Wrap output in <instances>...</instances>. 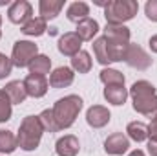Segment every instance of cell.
<instances>
[{"instance_id": "83f0119b", "label": "cell", "mask_w": 157, "mask_h": 156, "mask_svg": "<svg viewBox=\"0 0 157 156\" xmlns=\"http://www.w3.org/2000/svg\"><path fill=\"white\" fill-rule=\"evenodd\" d=\"M11 114H13V103L9 101L7 94L0 88V123H6L11 119Z\"/></svg>"}, {"instance_id": "5bb4252c", "label": "cell", "mask_w": 157, "mask_h": 156, "mask_svg": "<svg viewBox=\"0 0 157 156\" xmlns=\"http://www.w3.org/2000/svg\"><path fill=\"white\" fill-rule=\"evenodd\" d=\"M133 110L154 119L157 116V94L141 97V99H133Z\"/></svg>"}, {"instance_id": "cb8c5ba5", "label": "cell", "mask_w": 157, "mask_h": 156, "mask_svg": "<svg viewBox=\"0 0 157 156\" xmlns=\"http://www.w3.org/2000/svg\"><path fill=\"white\" fill-rule=\"evenodd\" d=\"M91 55L84 50H80L77 55L71 57V70H75L78 74H88L91 70Z\"/></svg>"}, {"instance_id": "6da1fadb", "label": "cell", "mask_w": 157, "mask_h": 156, "mask_svg": "<svg viewBox=\"0 0 157 156\" xmlns=\"http://www.w3.org/2000/svg\"><path fill=\"white\" fill-rule=\"evenodd\" d=\"M80 110H82V97L77 94H70V96H64L59 101H55L51 112H53V117L57 121L59 130L70 129L78 117Z\"/></svg>"}, {"instance_id": "f1b7e54d", "label": "cell", "mask_w": 157, "mask_h": 156, "mask_svg": "<svg viewBox=\"0 0 157 156\" xmlns=\"http://www.w3.org/2000/svg\"><path fill=\"white\" fill-rule=\"evenodd\" d=\"M39 119H40V123H42V127H44V130H48V132H59V127H57V121H55V117H53L51 109L42 110Z\"/></svg>"}, {"instance_id": "1f68e13d", "label": "cell", "mask_w": 157, "mask_h": 156, "mask_svg": "<svg viewBox=\"0 0 157 156\" xmlns=\"http://www.w3.org/2000/svg\"><path fill=\"white\" fill-rule=\"evenodd\" d=\"M148 140H155L157 142V116L148 125Z\"/></svg>"}, {"instance_id": "30bf717a", "label": "cell", "mask_w": 157, "mask_h": 156, "mask_svg": "<svg viewBox=\"0 0 157 156\" xmlns=\"http://www.w3.org/2000/svg\"><path fill=\"white\" fill-rule=\"evenodd\" d=\"M59 51L66 57H73L80 51V46H82V40L78 39V35L75 31H68L64 35H60L59 39Z\"/></svg>"}, {"instance_id": "836d02e7", "label": "cell", "mask_w": 157, "mask_h": 156, "mask_svg": "<svg viewBox=\"0 0 157 156\" xmlns=\"http://www.w3.org/2000/svg\"><path fill=\"white\" fill-rule=\"evenodd\" d=\"M148 44H150V50H152L154 53H157V35H152L150 40H148Z\"/></svg>"}, {"instance_id": "d4e9b609", "label": "cell", "mask_w": 157, "mask_h": 156, "mask_svg": "<svg viewBox=\"0 0 157 156\" xmlns=\"http://www.w3.org/2000/svg\"><path fill=\"white\" fill-rule=\"evenodd\" d=\"M93 53H95V59L99 64L102 66H108L112 63L110 59V51H108V42L104 37H99V39L93 40Z\"/></svg>"}, {"instance_id": "e575fe53", "label": "cell", "mask_w": 157, "mask_h": 156, "mask_svg": "<svg viewBox=\"0 0 157 156\" xmlns=\"http://www.w3.org/2000/svg\"><path fill=\"white\" fill-rule=\"evenodd\" d=\"M128 156H146V154H144L141 149H135V151H132V153H130Z\"/></svg>"}, {"instance_id": "484cf974", "label": "cell", "mask_w": 157, "mask_h": 156, "mask_svg": "<svg viewBox=\"0 0 157 156\" xmlns=\"http://www.w3.org/2000/svg\"><path fill=\"white\" fill-rule=\"evenodd\" d=\"M17 147H18L17 136L11 130L0 129V154H11L17 151Z\"/></svg>"}, {"instance_id": "ac0fdd59", "label": "cell", "mask_w": 157, "mask_h": 156, "mask_svg": "<svg viewBox=\"0 0 157 156\" xmlns=\"http://www.w3.org/2000/svg\"><path fill=\"white\" fill-rule=\"evenodd\" d=\"M62 7H64V2L62 0H40L39 2V13L44 20L57 18L60 15Z\"/></svg>"}, {"instance_id": "d6986e66", "label": "cell", "mask_w": 157, "mask_h": 156, "mask_svg": "<svg viewBox=\"0 0 157 156\" xmlns=\"http://www.w3.org/2000/svg\"><path fill=\"white\" fill-rule=\"evenodd\" d=\"M46 30H48V20H44L42 17H33L26 24L20 26V31L29 37H40L46 33Z\"/></svg>"}, {"instance_id": "5b68a950", "label": "cell", "mask_w": 157, "mask_h": 156, "mask_svg": "<svg viewBox=\"0 0 157 156\" xmlns=\"http://www.w3.org/2000/svg\"><path fill=\"white\" fill-rule=\"evenodd\" d=\"M124 63L130 66V68H135V70H148L154 63V59L139 46V44H128V50H126V57H124Z\"/></svg>"}, {"instance_id": "4dcf8cb0", "label": "cell", "mask_w": 157, "mask_h": 156, "mask_svg": "<svg viewBox=\"0 0 157 156\" xmlns=\"http://www.w3.org/2000/svg\"><path fill=\"white\" fill-rule=\"evenodd\" d=\"M144 13H146V18L157 22V0H148L146 6H144Z\"/></svg>"}, {"instance_id": "8fae6325", "label": "cell", "mask_w": 157, "mask_h": 156, "mask_svg": "<svg viewBox=\"0 0 157 156\" xmlns=\"http://www.w3.org/2000/svg\"><path fill=\"white\" fill-rule=\"evenodd\" d=\"M78 151H80V143H78V138L73 134H66L59 138L55 143V153L59 156H77Z\"/></svg>"}, {"instance_id": "7a4b0ae2", "label": "cell", "mask_w": 157, "mask_h": 156, "mask_svg": "<svg viewBox=\"0 0 157 156\" xmlns=\"http://www.w3.org/2000/svg\"><path fill=\"white\" fill-rule=\"evenodd\" d=\"M42 134H44V127L40 123L39 116H26L20 121V127H18V134H17V142H18V147L22 151H35L40 145V140H42Z\"/></svg>"}, {"instance_id": "ffe728a7", "label": "cell", "mask_w": 157, "mask_h": 156, "mask_svg": "<svg viewBox=\"0 0 157 156\" xmlns=\"http://www.w3.org/2000/svg\"><path fill=\"white\" fill-rule=\"evenodd\" d=\"M154 94H155V86H154L150 81H144V79L135 81V83L132 84V88L128 90V96L132 97V101H133V99L146 97V96H154Z\"/></svg>"}, {"instance_id": "8d00e7d4", "label": "cell", "mask_w": 157, "mask_h": 156, "mask_svg": "<svg viewBox=\"0 0 157 156\" xmlns=\"http://www.w3.org/2000/svg\"><path fill=\"white\" fill-rule=\"evenodd\" d=\"M0 26H2V15H0Z\"/></svg>"}, {"instance_id": "f546056e", "label": "cell", "mask_w": 157, "mask_h": 156, "mask_svg": "<svg viewBox=\"0 0 157 156\" xmlns=\"http://www.w3.org/2000/svg\"><path fill=\"white\" fill-rule=\"evenodd\" d=\"M13 70V63H11V57L4 55L0 51V79H6Z\"/></svg>"}, {"instance_id": "ba28073f", "label": "cell", "mask_w": 157, "mask_h": 156, "mask_svg": "<svg viewBox=\"0 0 157 156\" xmlns=\"http://www.w3.org/2000/svg\"><path fill=\"white\" fill-rule=\"evenodd\" d=\"M110 119H112L110 110H108L106 107H102V105H93V107H90L88 112H86V121H88V125L93 127V129H102V127H106V125L110 123Z\"/></svg>"}, {"instance_id": "2e32d148", "label": "cell", "mask_w": 157, "mask_h": 156, "mask_svg": "<svg viewBox=\"0 0 157 156\" xmlns=\"http://www.w3.org/2000/svg\"><path fill=\"white\" fill-rule=\"evenodd\" d=\"M2 90L7 94V97H9V101L13 105H20L28 97V92L24 88V81H9Z\"/></svg>"}, {"instance_id": "603a6c76", "label": "cell", "mask_w": 157, "mask_h": 156, "mask_svg": "<svg viewBox=\"0 0 157 156\" xmlns=\"http://www.w3.org/2000/svg\"><path fill=\"white\" fill-rule=\"evenodd\" d=\"M28 68H29V74H33V76H44L46 77V74H49V70H51V59L48 55H44V53H39L29 63Z\"/></svg>"}, {"instance_id": "e0dca14e", "label": "cell", "mask_w": 157, "mask_h": 156, "mask_svg": "<svg viewBox=\"0 0 157 156\" xmlns=\"http://www.w3.org/2000/svg\"><path fill=\"white\" fill-rule=\"evenodd\" d=\"M104 99L110 103V105H115V107H121L126 103L128 99V88L124 84H115V86H106L104 92H102Z\"/></svg>"}, {"instance_id": "7402d4cb", "label": "cell", "mask_w": 157, "mask_h": 156, "mask_svg": "<svg viewBox=\"0 0 157 156\" xmlns=\"http://www.w3.org/2000/svg\"><path fill=\"white\" fill-rule=\"evenodd\" d=\"M126 134L130 140L141 143L148 140V125H144L143 121H130L126 127Z\"/></svg>"}, {"instance_id": "44dd1931", "label": "cell", "mask_w": 157, "mask_h": 156, "mask_svg": "<svg viewBox=\"0 0 157 156\" xmlns=\"http://www.w3.org/2000/svg\"><path fill=\"white\" fill-rule=\"evenodd\" d=\"M88 15H90V6L86 2H71L68 6V9H66L68 20H71L75 24H78L84 18H88Z\"/></svg>"}, {"instance_id": "8992f818", "label": "cell", "mask_w": 157, "mask_h": 156, "mask_svg": "<svg viewBox=\"0 0 157 156\" xmlns=\"http://www.w3.org/2000/svg\"><path fill=\"white\" fill-rule=\"evenodd\" d=\"M7 18L13 24H26L29 18H33V7L28 0H15L7 7Z\"/></svg>"}, {"instance_id": "9a60e30c", "label": "cell", "mask_w": 157, "mask_h": 156, "mask_svg": "<svg viewBox=\"0 0 157 156\" xmlns=\"http://www.w3.org/2000/svg\"><path fill=\"white\" fill-rule=\"evenodd\" d=\"M99 22L95 20V18H84V20H80L77 24V30H75V33L78 35V39L82 40V42H90V40H93V37L99 33Z\"/></svg>"}, {"instance_id": "277c9868", "label": "cell", "mask_w": 157, "mask_h": 156, "mask_svg": "<svg viewBox=\"0 0 157 156\" xmlns=\"http://www.w3.org/2000/svg\"><path fill=\"white\" fill-rule=\"evenodd\" d=\"M39 55V48L35 42L31 40H17L13 44V51H11V63L17 68H26L29 66V63Z\"/></svg>"}, {"instance_id": "7c38bea8", "label": "cell", "mask_w": 157, "mask_h": 156, "mask_svg": "<svg viewBox=\"0 0 157 156\" xmlns=\"http://www.w3.org/2000/svg\"><path fill=\"white\" fill-rule=\"evenodd\" d=\"M75 79V74L68 66H59L49 76V86L51 88H68Z\"/></svg>"}, {"instance_id": "52a82bcc", "label": "cell", "mask_w": 157, "mask_h": 156, "mask_svg": "<svg viewBox=\"0 0 157 156\" xmlns=\"http://www.w3.org/2000/svg\"><path fill=\"white\" fill-rule=\"evenodd\" d=\"M130 149V138L124 136L122 132H113L104 140V151L106 154L121 156Z\"/></svg>"}, {"instance_id": "d590c367", "label": "cell", "mask_w": 157, "mask_h": 156, "mask_svg": "<svg viewBox=\"0 0 157 156\" xmlns=\"http://www.w3.org/2000/svg\"><path fill=\"white\" fill-rule=\"evenodd\" d=\"M6 4H9V0H0V6H6Z\"/></svg>"}, {"instance_id": "4fadbf2b", "label": "cell", "mask_w": 157, "mask_h": 156, "mask_svg": "<svg viewBox=\"0 0 157 156\" xmlns=\"http://www.w3.org/2000/svg\"><path fill=\"white\" fill-rule=\"evenodd\" d=\"M104 37L115 44H130V28H126L124 24H106L104 28Z\"/></svg>"}, {"instance_id": "3957f363", "label": "cell", "mask_w": 157, "mask_h": 156, "mask_svg": "<svg viewBox=\"0 0 157 156\" xmlns=\"http://www.w3.org/2000/svg\"><path fill=\"white\" fill-rule=\"evenodd\" d=\"M139 11V4L135 0H110L104 7L106 24H124L132 20Z\"/></svg>"}, {"instance_id": "4316f807", "label": "cell", "mask_w": 157, "mask_h": 156, "mask_svg": "<svg viewBox=\"0 0 157 156\" xmlns=\"http://www.w3.org/2000/svg\"><path fill=\"white\" fill-rule=\"evenodd\" d=\"M99 79L104 83V86H115V84H124V76L122 72H119L115 68H102L101 74H99Z\"/></svg>"}, {"instance_id": "9c48e42d", "label": "cell", "mask_w": 157, "mask_h": 156, "mask_svg": "<svg viewBox=\"0 0 157 156\" xmlns=\"http://www.w3.org/2000/svg\"><path fill=\"white\" fill-rule=\"evenodd\" d=\"M24 88L28 92L29 97H44L48 88H49V81L44 76H33L29 74L28 77L24 79Z\"/></svg>"}, {"instance_id": "d6a6232c", "label": "cell", "mask_w": 157, "mask_h": 156, "mask_svg": "<svg viewBox=\"0 0 157 156\" xmlns=\"http://www.w3.org/2000/svg\"><path fill=\"white\" fill-rule=\"evenodd\" d=\"M148 154L150 156H157V142L155 140H148Z\"/></svg>"}]
</instances>
